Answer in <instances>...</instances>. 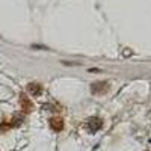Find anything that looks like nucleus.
Returning <instances> with one entry per match:
<instances>
[{
    "mask_svg": "<svg viewBox=\"0 0 151 151\" xmlns=\"http://www.w3.org/2000/svg\"><path fill=\"white\" fill-rule=\"evenodd\" d=\"M27 89H29V92H30L32 95H38V94H41V86L38 85V83H30V85L27 86Z\"/></svg>",
    "mask_w": 151,
    "mask_h": 151,
    "instance_id": "nucleus-4",
    "label": "nucleus"
},
{
    "mask_svg": "<svg viewBox=\"0 0 151 151\" xmlns=\"http://www.w3.org/2000/svg\"><path fill=\"white\" fill-rule=\"evenodd\" d=\"M50 125H52L55 130H62V127H64V122H62L60 118H53V119H50Z\"/></svg>",
    "mask_w": 151,
    "mask_h": 151,
    "instance_id": "nucleus-3",
    "label": "nucleus"
},
{
    "mask_svg": "<svg viewBox=\"0 0 151 151\" xmlns=\"http://www.w3.org/2000/svg\"><path fill=\"white\" fill-rule=\"evenodd\" d=\"M88 127L91 129V132L98 130L100 127H101V119H98V118H91L89 121H88Z\"/></svg>",
    "mask_w": 151,
    "mask_h": 151,
    "instance_id": "nucleus-2",
    "label": "nucleus"
},
{
    "mask_svg": "<svg viewBox=\"0 0 151 151\" xmlns=\"http://www.w3.org/2000/svg\"><path fill=\"white\" fill-rule=\"evenodd\" d=\"M107 89H109V83H107V82H97V83H94L92 88H91V91H92L94 94H97V95L106 94Z\"/></svg>",
    "mask_w": 151,
    "mask_h": 151,
    "instance_id": "nucleus-1",
    "label": "nucleus"
}]
</instances>
